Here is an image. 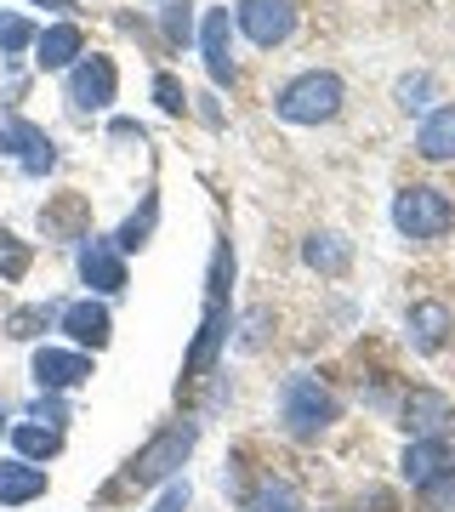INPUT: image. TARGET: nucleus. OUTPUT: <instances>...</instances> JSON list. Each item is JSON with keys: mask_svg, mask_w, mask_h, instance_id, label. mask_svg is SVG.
<instances>
[{"mask_svg": "<svg viewBox=\"0 0 455 512\" xmlns=\"http://www.w3.org/2000/svg\"><path fill=\"white\" fill-rule=\"evenodd\" d=\"M228 279H234V251H228V239H222L217 256H211V285H205V319H200V336H194V348H188V382L211 376L217 353L228 348Z\"/></svg>", "mask_w": 455, "mask_h": 512, "instance_id": "nucleus-1", "label": "nucleus"}, {"mask_svg": "<svg viewBox=\"0 0 455 512\" xmlns=\"http://www.w3.org/2000/svg\"><path fill=\"white\" fill-rule=\"evenodd\" d=\"M194 439H200V427L194 421H171V427H160L154 439L131 456V467L120 478L109 484V495H120V490H148V484H165V478L177 473L182 461L194 456Z\"/></svg>", "mask_w": 455, "mask_h": 512, "instance_id": "nucleus-2", "label": "nucleus"}, {"mask_svg": "<svg viewBox=\"0 0 455 512\" xmlns=\"http://www.w3.org/2000/svg\"><path fill=\"white\" fill-rule=\"evenodd\" d=\"M273 109H279V120H291V126H319V120H336V109H342V80H336L330 69L296 74L291 86H279Z\"/></svg>", "mask_w": 455, "mask_h": 512, "instance_id": "nucleus-3", "label": "nucleus"}, {"mask_svg": "<svg viewBox=\"0 0 455 512\" xmlns=\"http://www.w3.org/2000/svg\"><path fill=\"white\" fill-rule=\"evenodd\" d=\"M279 416H285V433L291 439H319L330 421H336V393L319 376H291L285 393H279Z\"/></svg>", "mask_w": 455, "mask_h": 512, "instance_id": "nucleus-4", "label": "nucleus"}, {"mask_svg": "<svg viewBox=\"0 0 455 512\" xmlns=\"http://www.w3.org/2000/svg\"><path fill=\"white\" fill-rule=\"evenodd\" d=\"M450 222H455V205L438 188H404L399 200H393V228L404 239H444Z\"/></svg>", "mask_w": 455, "mask_h": 512, "instance_id": "nucleus-5", "label": "nucleus"}, {"mask_svg": "<svg viewBox=\"0 0 455 512\" xmlns=\"http://www.w3.org/2000/svg\"><path fill=\"white\" fill-rule=\"evenodd\" d=\"M234 29L245 40H256V46H279V40H291V29H296V6L291 0H239Z\"/></svg>", "mask_w": 455, "mask_h": 512, "instance_id": "nucleus-6", "label": "nucleus"}, {"mask_svg": "<svg viewBox=\"0 0 455 512\" xmlns=\"http://www.w3.org/2000/svg\"><path fill=\"white\" fill-rule=\"evenodd\" d=\"M455 421V404L438 393V387H410L399 404V427L410 433V439H444Z\"/></svg>", "mask_w": 455, "mask_h": 512, "instance_id": "nucleus-7", "label": "nucleus"}, {"mask_svg": "<svg viewBox=\"0 0 455 512\" xmlns=\"http://www.w3.org/2000/svg\"><path fill=\"white\" fill-rule=\"evenodd\" d=\"M80 279H86L97 296H120L126 291V256H120V245L103 234H91L86 245H80Z\"/></svg>", "mask_w": 455, "mask_h": 512, "instance_id": "nucleus-8", "label": "nucleus"}, {"mask_svg": "<svg viewBox=\"0 0 455 512\" xmlns=\"http://www.w3.org/2000/svg\"><path fill=\"white\" fill-rule=\"evenodd\" d=\"M114 92H120V74H114L109 57H80L69 69V103L74 109H109Z\"/></svg>", "mask_w": 455, "mask_h": 512, "instance_id": "nucleus-9", "label": "nucleus"}, {"mask_svg": "<svg viewBox=\"0 0 455 512\" xmlns=\"http://www.w3.org/2000/svg\"><path fill=\"white\" fill-rule=\"evenodd\" d=\"M0 154H18L23 171H35V177L57 165L52 137H46L40 126H29V120H18V114H6V120H0Z\"/></svg>", "mask_w": 455, "mask_h": 512, "instance_id": "nucleus-10", "label": "nucleus"}, {"mask_svg": "<svg viewBox=\"0 0 455 512\" xmlns=\"http://www.w3.org/2000/svg\"><path fill=\"white\" fill-rule=\"evenodd\" d=\"M200 52H205L211 80H217V86H234V18H228V6H222V12H205Z\"/></svg>", "mask_w": 455, "mask_h": 512, "instance_id": "nucleus-11", "label": "nucleus"}, {"mask_svg": "<svg viewBox=\"0 0 455 512\" xmlns=\"http://www.w3.org/2000/svg\"><path fill=\"white\" fill-rule=\"evenodd\" d=\"M35 382H40V393H69V387L91 382V359L86 353H69V348H40Z\"/></svg>", "mask_w": 455, "mask_h": 512, "instance_id": "nucleus-12", "label": "nucleus"}, {"mask_svg": "<svg viewBox=\"0 0 455 512\" xmlns=\"http://www.w3.org/2000/svg\"><path fill=\"white\" fill-rule=\"evenodd\" d=\"M57 325L69 330V342L74 348H109V330H114V319H109V308H103V302H74V308H63L57 313Z\"/></svg>", "mask_w": 455, "mask_h": 512, "instance_id": "nucleus-13", "label": "nucleus"}, {"mask_svg": "<svg viewBox=\"0 0 455 512\" xmlns=\"http://www.w3.org/2000/svg\"><path fill=\"white\" fill-rule=\"evenodd\" d=\"M455 467V450H450V439H410L404 444V461H399V473H404V484H433L438 473H450Z\"/></svg>", "mask_w": 455, "mask_h": 512, "instance_id": "nucleus-14", "label": "nucleus"}, {"mask_svg": "<svg viewBox=\"0 0 455 512\" xmlns=\"http://www.w3.org/2000/svg\"><path fill=\"white\" fill-rule=\"evenodd\" d=\"M35 63L40 69H74L80 63V52H86V35H80V23H52V29H40L35 35Z\"/></svg>", "mask_w": 455, "mask_h": 512, "instance_id": "nucleus-15", "label": "nucleus"}, {"mask_svg": "<svg viewBox=\"0 0 455 512\" xmlns=\"http://www.w3.org/2000/svg\"><path fill=\"white\" fill-rule=\"evenodd\" d=\"M46 495V467H35V461H0V507H23V501H40Z\"/></svg>", "mask_w": 455, "mask_h": 512, "instance_id": "nucleus-16", "label": "nucleus"}, {"mask_svg": "<svg viewBox=\"0 0 455 512\" xmlns=\"http://www.w3.org/2000/svg\"><path fill=\"white\" fill-rule=\"evenodd\" d=\"M416 154L421 160H455V103L433 109L416 131Z\"/></svg>", "mask_w": 455, "mask_h": 512, "instance_id": "nucleus-17", "label": "nucleus"}, {"mask_svg": "<svg viewBox=\"0 0 455 512\" xmlns=\"http://www.w3.org/2000/svg\"><path fill=\"white\" fill-rule=\"evenodd\" d=\"M444 336H450V308H444V302H416V308H410V342H416L421 353H438Z\"/></svg>", "mask_w": 455, "mask_h": 512, "instance_id": "nucleus-18", "label": "nucleus"}, {"mask_svg": "<svg viewBox=\"0 0 455 512\" xmlns=\"http://www.w3.org/2000/svg\"><path fill=\"white\" fill-rule=\"evenodd\" d=\"M12 450H18L23 461L46 467V461L63 450V433H57V427H40V421H18V427H12Z\"/></svg>", "mask_w": 455, "mask_h": 512, "instance_id": "nucleus-19", "label": "nucleus"}, {"mask_svg": "<svg viewBox=\"0 0 455 512\" xmlns=\"http://www.w3.org/2000/svg\"><path fill=\"white\" fill-rule=\"evenodd\" d=\"M302 262H308V268H319V274H347L353 245H347L342 234H313L308 245H302Z\"/></svg>", "mask_w": 455, "mask_h": 512, "instance_id": "nucleus-20", "label": "nucleus"}, {"mask_svg": "<svg viewBox=\"0 0 455 512\" xmlns=\"http://www.w3.org/2000/svg\"><path fill=\"white\" fill-rule=\"evenodd\" d=\"M245 512H302V490L291 478H262L245 501Z\"/></svg>", "mask_w": 455, "mask_h": 512, "instance_id": "nucleus-21", "label": "nucleus"}, {"mask_svg": "<svg viewBox=\"0 0 455 512\" xmlns=\"http://www.w3.org/2000/svg\"><path fill=\"white\" fill-rule=\"evenodd\" d=\"M52 319H57V308H46V302H40V308H18L6 319V336H12V342H35V336H46Z\"/></svg>", "mask_w": 455, "mask_h": 512, "instance_id": "nucleus-22", "label": "nucleus"}, {"mask_svg": "<svg viewBox=\"0 0 455 512\" xmlns=\"http://www.w3.org/2000/svg\"><path fill=\"white\" fill-rule=\"evenodd\" d=\"M154 217H160V200L148 194V200H143V217H131L126 228L114 234V245H120V251H137V245H148V234H154Z\"/></svg>", "mask_w": 455, "mask_h": 512, "instance_id": "nucleus-23", "label": "nucleus"}, {"mask_svg": "<svg viewBox=\"0 0 455 512\" xmlns=\"http://www.w3.org/2000/svg\"><path fill=\"white\" fill-rule=\"evenodd\" d=\"M80 217H86V205H80V200H63L57 211H40L46 234H69V239H86V234H80Z\"/></svg>", "mask_w": 455, "mask_h": 512, "instance_id": "nucleus-24", "label": "nucleus"}, {"mask_svg": "<svg viewBox=\"0 0 455 512\" xmlns=\"http://www.w3.org/2000/svg\"><path fill=\"white\" fill-rule=\"evenodd\" d=\"M23 274H29V245L0 228V279H23Z\"/></svg>", "mask_w": 455, "mask_h": 512, "instance_id": "nucleus-25", "label": "nucleus"}, {"mask_svg": "<svg viewBox=\"0 0 455 512\" xmlns=\"http://www.w3.org/2000/svg\"><path fill=\"white\" fill-rule=\"evenodd\" d=\"M421 512H455V467L438 473L433 484H421Z\"/></svg>", "mask_w": 455, "mask_h": 512, "instance_id": "nucleus-26", "label": "nucleus"}, {"mask_svg": "<svg viewBox=\"0 0 455 512\" xmlns=\"http://www.w3.org/2000/svg\"><path fill=\"white\" fill-rule=\"evenodd\" d=\"M154 103H160V109L165 114H182V109H188V92H182V80H177V74H154Z\"/></svg>", "mask_w": 455, "mask_h": 512, "instance_id": "nucleus-27", "label": "nucleus"}, {"mask_svg": "<svg viewBox=\"0 0 455 512\" xmlns=\"http://www.w3.org/2000/svg\"><path fill=\"white\" fill-rule=\"evenodd\" d=\"M29 46H35V29H29V23L23 18H0V52L18 57V52H29Z\"/></svg>", "mask_w": 455, "mask_h": 512, "instance_id": "nucleus-28", "label": "nucleus"}, {"mask_svg": "<svg viewBox=\"0 0 455 512\" xmlns=\"http://www.w3.org/2000/svg\"><path fill=\"white\" fill-rule=\"evenodd\" d=\"M165 35L177 40V46L194 40V12H188V0H171V6H165Z\"/></svg>", "mask_w": 455, "mask_h": 512, "instance_id": "nucleus-29", "label": "nucleus"}, {"mask_svg": "<svg viewBox=\"0 0 455 512\" xmlns=\"http://www.w3.org/2000/svg\"><path fill=\"white\" fill-rule=\"evenodd\" d=\"M29 421H46V427H57V421H69V410H63V399H57V393H40V399L29 404Z\"/></svg>", "mask_w": 455, "mask_h": 512, "instance_id": "nucleus-30", "label": "nucleus"}, {"mask_svg": "<svg viewBox=\"0 0 455 512\" xmlns=\"http://www.w3.org/2000/svg\"><path fill=\"white\" fill-rule=\"evenodd\" d=\"M182 507H188V484H171V490H165L148 512H182Z\"/></svg>", "mask_w": 455, "mask_h": 512, "instance_id": "nucleus-31", "label": "nucleus"}, {"mask_svg": "<svg viewBox=\"0 0 455 512\" xmlns=\"http://www.w3.org/2000/svg\"><path fill=\"white\" fill-rule=\"evenodd\" d=\"M29 6H46V12H74V0H29Z\"/></svg>", "mask_w": 455, "mask_h": 512, "instance_id": "nucleus-32", "label": "nucleus"}]
</instances>
